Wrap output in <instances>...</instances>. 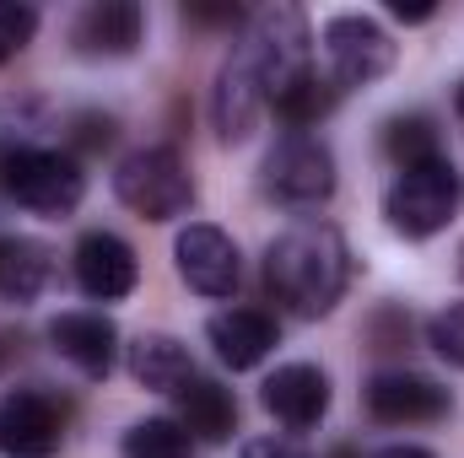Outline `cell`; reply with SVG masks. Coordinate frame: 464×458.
Wrapping results in <instances>:
<instances>
[{"mask_svg": "<svg viewBox=\"0 0 464 458\" xmlns=\"http://www.w3.org/2000/svg\"><path fill=\"white\" fill-rule=\"evenodd\" d=\"M367 410L389 426H416V421H443L449 415V388H438L421 372H378L367 383Z\"/></svg>", "mask_w": 464, "mask_h": 458, "instance_id": "cell-13", "label": "cell"}, {"mask_svg": "<svg viewBox=\"0 0 464 458\" xmlns=\"http://www.w3.org/2000/svg\"><path fill=\"white\" fill-rule=\"evenodd\" d=\"M49 345L87 377H109L119 350V329L103 319V313H60L49 324Z\"/></svg>", "mask_w": 464, "mask_h": 458, "instance_id": "cell-14", "label": "cell"}, {"mask_svg": "<svg viewBox=\"0 0 464 458\" xmlns=\"http://www.w3.org/2000/svg\"><path fill=\"white\" fill-rule=\"evenodd\" d=\"M140 27H146V16H140L135 0H98V5H87L76 16V49L119 60V54H130L140 43Z\"/></svg>", "mask_w": 464, "mask_h": 458, "instance_id": "cell-16", "label": "cell"}, {"mask_svg": "<svg viewBox=\"0 0 464 458\" xmlns=\"http://www.w3.org/2000/svg\"><path fill=\"white\" fill-rule=\"evenodd\" d=\"M124 458H195V437L179 421L151 415V421H135L124 432Z\"/></svg>", "mask_w": 464, "mask_h": 458, "instance_id": "cell-21", "label": "cell"}, {"mask_svg": "<svg viewBox=\"0 0 464 458\" xmlns=\"http://www.w3.org/2000/svg\"><path fill=\"white\" fill-rule=\"evenodd\" d=\"M454 109H459V119H464V81H459V98H454Z\"/></svg>", "mask_w": 464, "mask_h": 458, "instance_id": "cell-28", "label": "cell"}, {"mask_svg": "<svg viewBox=\"0 0 464 458\" xmlns=\"http://www.w3.org/2000/svg\"><path fill=\"white\" fill-rule=\"evenodd\" d=\"M173 264H179V281L200 297H232L237 291V243L222 227H206V222H189L173 243Z\"/></svg>", "mask_w": 464, "mask_h": 458, "instance_id": "cell-7", "label": "cell"}, {"mask_svg": "<svg viewBox=\"0 0 464 458\" xmlns=\"http://www.w3.org/2000/svg\"><path fill=\"white\" fill-rule=\"evenodd\" d=\"M243 458H314V453H303L286 437H254V443H243Z\"/></svg>", "mask_w": 464, "mask_h": 458, "instance_id": "cell-25", "label": "cell"}, {"mask_svg": "<svg viewBox=\"0 0 464 458\" xmlns=\"http://www.w3.org/2000/svg\"><path fill=\"white\" fill-rule=\"evenodd\" d=\"M464 200V178L449 157H432V162H416V167H400L394 184L383 189V216L400 237H432L459 216Z\"/></svg>", "mask_w": 464, "mask_h": 458, "instance_id": "cell-2", "label": "cell"}, {"mask_svg": "<svg viewBox=\"0 0 464 458\" xmlns=\"http://www.w3.org/2000/svg\"><path fill=\"white\" fill-rule=\"evenodd\" d=\"M270 103V92H265V81H259V71H254V60H248V49L237 43L227 60H222V71H217V87H211V119H217V135L237 146V140H248L254 135V124H259V109Z\"/></svg>", "mask_w": 464, "mask_h": 458, "instance_id": "cell-9", "label": "cell"}, {"mask_svg": "<svg viewBox=\"0 0 464 458\" xmlns=\"http://www.w3.org/2000/svg\"><path fill=\"white\" fill-rule=\"evenodd\" d=\"M0 189L38 211V216H71L87 195V173L76 167V157L49 151V146H11L0 162Z\"/></svg>", "mask_w": 464, "mask_h": 458, "instance_id": "cell-4", "label": "cell"}, {"mask_svg": "<svg viewBox=\"0 0 464 458\" xmlns=\"http://www.w3.org/2000/svg\"><path fill=\"white\" fill-rule=\"evenodd\" d=\"M394 16H400V22H427L432 5H405V0H394Z\"/></svg>", "mask_w": 464, "mask_h": 458, "instance_id": "cell-27", "label": "cell"}, {"mask_svg": "<svg viewBox=\"0 0 464 458\" xmlns=\"http://www.w3.org/2000/svg\"><path fill=\"white\" fill-rule=\"evenodd\" d=\"M49 286V248L33 237H0V297L33 302Z\"/></svg>", "mask_w": 464, "mask_h": 458, "instance_id": "cell-19", "label": "cell"}, {"mask_svg": "<svg viewBox=\"0 0 464 458\" xmlns=\"http://www.w3.org/2000/svg\"><path fill=\"white\" fill-rule=\"evenodd\" d=\"M383 151L394 157V167H416V162H432V157H443L432 119H421V114L389 119V124H383Z\"/></svg>", "mask_w": 464, "mask_h": 458, "instance_id": "cell-22", "label": "cell"}, {"mask_svg": "<svg viewBox=\"0 0 464 458\" xmlns=\"http://www.w3.org/2000/svg\"><path fill=\"white\" fill-rule=\"evenodd\" d=\"M427 345H432L449 367H459L464 372V302L443 308V313H432V324H427Z\"/></svg>", "mask_w": 464, "mask_h": 458, "instance_id": "cell-23", "label": "cell"}, {"mask_svg": "<svg viewBox=\"0 0 464 458\" xmlns=\"http://www.w3.org/2000/svg\"><path fill=\"white\" fill-rule=\"evenodd\" d=\"M0 356H5V335H0Z\"/></svg>", "mask_w": 464, "mask_h": 458, "instance_id": "cell-29", "label": "cell"}, {"mask_svg": "<svg viewBox=\"0 0 464 458\" xmlns=\"http://www.w3.org/2000/svg\"><path fill=\"white\" fill-rule=\"evenodd\" d=\"M265 281L276 302H286L297 319H324L351 281V253L346 237L330 222H297L286 227L270 253H265Z\"/></svg>", "mask_w": 464, "mask_h": 458, "instance_id": "cell-1", "label": "cell"}, {"mask_svg": "<svg viewBox=\"0 0 464 458\" xmlns=\"http://www.w3.org/2000/svg\"><path fill=\"white\" fill-rule=\"evenodd\" d=\"M206 340H211V350H217L222 367L248 372V367H259V361L276 350V324H270L265 313H254V308H227V313H217V319L206 324Z\"/></svg>", "mask_w": 464, "mask_h": 458, "instance_id": "cell-15", "label": "cell"}, {"mask_svg": "<svg viewBox=\"0 0 464 458\" xmlns=\"http://www.w3.org/2000/svg\"><path fill=\"white\" fill-rule=\"evenodd\" d=\"M76 286L92 297V302H119V297H130L135 291V281H140V259H135V248L114 237V232H87L82 243H76Z\"/></svg>", "mask_w": 464, "mask_h": 458, "instance_id": "cell-12", "label": "cell"}, {"mask_svg": "<svg viewBox=\"0 0 464 458\" xmlns=\"http://www.w3.org/2000/svg\"><path fill=\"white\" fill-rule=\"evenodd\" d=\"M324 60L341 87H367L394 65V43L372 16H335L324 22Z\"/></svg>", "mask_w": 464, "mask_h": 458, "instance_id": "cell-8", "label": "cell"}, {"mask_svg": "<svg viewBox=\"0 0 464 458\" xmlns=\"http://www.w3.org/2000/svg\"><path fill=\"white\" fill-rule=\"evenodd\" d=\"M114 195L140 222H173L195 205V178L173 146H140L114 167Z\"/></svg>", "mask_w": 464, "mask_h": 458, "instance_id": "cell-3", "label": "cell"}, {"mask_svg": "<svg viewBox=\"0 0 464 458\" xmlns=\"http://www.w3.org/2000/svg\"><path fill=\"white\" fill-rule=\"evenodd\" d=\"M372 458H432L427 448H416V443H394V448H378Z\"/></svg>", "mask_w": 464, "mask_h": 458, "instance_id": "cell-26", "label": "cell"}, {"mask_svg": "<svg viewBox=\"0 0 464 458\" xmlns=\"http://www.w3.org/2000/svg\"><path fill=\"white\" fill-rule=\"evenodd\" d=\"M0 453L5 458H54L60 453V410L38 388H16L0 399Z\"/></svg>", "mask_w": 464, "mask_h": 458, "instance_id": "cell-11", "label": "cell"}, {"mask_svg": "<svg viewBox=\"0 0 464 458\" xmlns=\"http://www.w3.org/2000/svg\"><path fill=\"white\" fill-rule=\"evenodd\" d=\"M259 405H265L281 426L308 432V426H319L324 410H330V377H324L314 361H286V367H276V372L265 377Z\"/></svg>", "mask_w": 464, "mask_h": 458, "instance_id": "cell-10", "label": "cell"}, {"mask_svg": "<svg viewBox=\"0 0 464 458\" xmlns=\"http://www.w3.org/2000/svg\"><path fill=\"white\" fill-rule=\"evenodd\" d=\"M265 189L286 205H324L335 195V157L314 135H286L265 157Z\"/></svg>", "mask_w": 464, "mask_h": 458, "instance_id": "cell-6", "label": "cell"}, {"mask_svg": "<svg viewBox=\"0 0 464 458\" xmlns=\"http://www.w3.org/2000/svg\"><path fill=\"white\" fill-rule=\"evenodd\" d=\"M243 49L254 60L265 92L276 98L286 81H297L308 71V22H303V11L297 5H265V11H254V22L243 33Z\"/></svg>", "mask_w": 464, "mask_h": 458, "instance_id": "cell-5", "label": "cell"}, {"mask_svg": "<svg viewBox=\"0 0 464 458\" xmlns=\"http://www.w3.org/2000/svg\"><path fill=\"white\" fill-rule=\"evenodd\" d=\"M173 399H179V426H184L189 437H200V443H227L232 432H237V399H232V388H222V383L189 377Z\"/></svg>", "mask_w": 464, "mask_h": 458, "instance_id": "cell-17", "label": "cell"}, {"mask_svg": "<svg viewBox=\"0 0 464 458\" xmlns=\"http://www.w3.org/2000/svg\"><path fill=\"white\" fill-rule=\"evenodd\" d=\"M130 377L151 394H179L195 377V361L173 335H140L130 345Z\"/></svg>", "mask_w": 464, "mask_h": 458, "instance_id": "cell-18", "label": "cell"}, {"mask_svg": "<svg viewBox=\"0 0 464 458\" xmlns=\"http://www.w3.org/2000/svg\"><path fill=\"white\" fill-rule=\"evenodd\" d=\"M38 33V11L33 5H16V0H0V65L11 54H22Z\"/></svg>", "mask_w": 464, "mask_h": 458, "instance_id": "cell-24", "label": "cell"}, {"mask_svg": "<svg viewBox=\"0 0 464 458\" xmlns=\"http://www.w3.org/2000/svg\"><path fill=\"white\" fill-rule=\"evenodd\" d=\"M335 98H341V87H330V81L308 65V71H303L297 81H286L270 103H276V114L286 119V124H292V135H297V129H308V124H319V119L330 114V109H335Z\"/></svg>", "mask_w": 464, "mask_h": 458, "instance_id": "cell-20", "label": "cell"}]
</instances>
